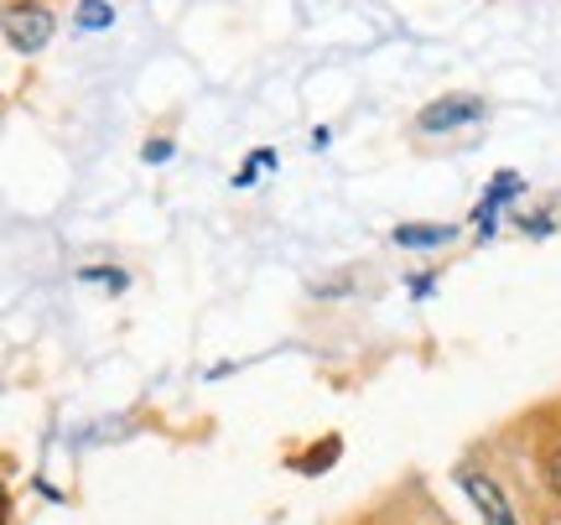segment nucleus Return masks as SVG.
I'll use <instances>...</instances> for the list:
<instances>
[{
	"instance_id": "obj_1",
	"label": "nucleus",
	"mask_w": 561,
	"mask_h": 525,
	"mask_svg": "<svg viewBox=\"0 0 561 525\" xmlns=\"http://www.w3.org/2000/svg\"><path fill=\"white\" fill-rule=\"evenodd\" d=\"M53 11L47 5H11L5 11V42L16 47V53H42L47 42H53Z\"/></svg>"
},
{
	"instance_id": "obj_2",
	"label": "nucleus",
	"mask_w": 561,
	"mask_h": 525,
	"mask_svg": "<svg viewBox=\"0 0 561 525\" xmlns=\"http://www.w3.org/2000/svg\"><path fill=\"white\" fill-rule=\"evenodd\" d=\"M458 479H462V489H468V500L479 505L483 525H520V521H515V510H510V500H504V489L494 484L489 473H479V468H462Z\"/></svg>"
},
{
	"instance_id": "obj_3",
	"label": "nucleus",
	"mask_w": 561,
	"mask_h": 525,
	"mask_svg": "<svg viewBox=\"0 0 561 525\" xmlns=\"http://www.w3.org/2000/svg\"><path fill=\"white\" fill-rule=\"evenodd\" d=\"M483 121V100H468V94H453V100H437L421 110V130H458V125Z\"/></svg>"
},
{
	"instance_id": "obj_4",
	"label": "nucleus",
	"mask_w": 561,
	"mask_h": 525,
	"mask_svg": "<svg viewBox=\"0 0 561 525\" xmlns=\"http://www.w3.org/2000/svg\"><path fill=\"white\" fill-rule=\"evenodd\" d=\"M453 240V224H421V229H396V244H447Z\"/></svg>"
},
{
	"instance_id": "obj_5",
	"label": "nucleus",
	"mask_w": 561,
	"mask_h": 525,
	"mask_svg": "<svg viewBox=\"0 0 561 525\" xmlns=\"http://www.w3.org/2000/svg\"><path fill=\"white\" fill-rule=\"evenodd\" d=\"M110 21H115V11H110L104 0H83V5H79V26H83V32H104Z\"/></svg>"
},
{
	"instance_id": "obj_6",
	"label": "nucleus",
	"mask_w": 561,
	"mask_h": 525,
	"mask_svg": "<svg viewBox=\"0 0 561 525\" xmlns=\"http://www.w3.org/2000/svg\"><path fill=\"white\" fill-rule=\"evenodd\" d=\"M172 157V141H157V146H146V162H167Z\"/></svg>"
},
{
	"instance_id": "obj_7",
	"label": "nucleus",
	"mask_w": 561,
	"mask_h": 525,
	"mask_svg": "<svg viewBox=\"0 0 561 525\" xmlns=\"http://www.w3.org/2000/svg\"><path fill=\"white\" fill-rule=\"evenodd\" d=\"M551 489H557V500H561V453L551 458Z\"/></svg>"
}]
</instances>
